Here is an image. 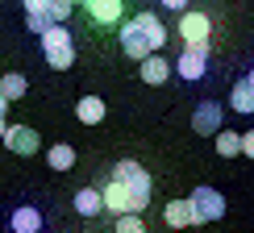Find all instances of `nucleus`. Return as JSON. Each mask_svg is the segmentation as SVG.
Returning a JSON list of instances; mask_svg holds the SVG:
<instances>
[{
    "label": "nucleus",
    "instance_id": "23",
    "mask_svg": "<svg viewBox=\"0 0 254 233\" xmlns=\"http://www.w3.org/2000/svg\"><path fill=\"white\" fill-rule=\"evenodd\" d=\"M238 154H246V158H254V129H246V133H238Z\"/></svg>",
    "mask_w": 254,
    "mask_h": 233
},
{
    "label": "nucleus",
    "instance_id": "9",
    "mask_svg": "<svg viewBox=\"0 0 254 233\" xmlns=\"http://www.w3.org/2000/svg\"><path fill=\"white\" fill-rule=\"evenodd\" d=\"M117 42H121V50H125L129 58H142V55H150V42H146V34L137 29V21H133V17H129V21H125V25L117 29Z\"/></svg>",
    "mask_w": 254,
    "mask_h": 233
},
{
    "label": "nucleus",
    "instance_id": "20",
    "mask_svg": "<svg viewBox=\"0 0 254 233\" xmlns=\"http://www.w3.org/2000/svg\"><path fill=\"white\" fill-rule=\"evenodd\" d=\"M113 229H117V233H142L146 221H142V213H117V217H113Z\"/></svg>",
    "mask_w": 254,
    "mask_h": 233
},
{
    "label": "nucleus",
    "instance_id": "10",
    "mask_svg": "<svg viewBox=\"0 0 254 233\" xmlns=\"http://www.w3.org/2000/svg\"><path fill=\"white\" fill-rule=\"evenodd\" d=\"M137 62H142V79L150 83V88H158V83H167V79L175 75V71H171V58H163L158 50H150V55H142Z\"/></svg>",
    "mask_w": 254,
    "mask_h": 233
},
{
    "label": "nucleus",
    "instance_id": "8",
    "mask_svg": "<svg viewBox=\"0 0 254 233\" xmlns=\"http://www.w3.org/2000/svg\"><path fill=\"white\" fill-rule=\"evenodd\" d=\"M113 179H121V183H129L133 192H146V196L154 192V183H150V175H146V167L133 163V158H121V163L113 167Z\"/></svg>",
    "mask_w": 254,
    "mask_h": 233
},
{
    "label": "nucleus",
    "instance_id": "15",
    "mask_svg": "<svg viewBox=\"0 0 254 233\" xmlns=\"http://www.w3.org/2000/svg\"><path fill=\"white\" fill-rule=\"evenodd\" d=\"M71 204H75V213H79V217H100V213H104V200H100V187H79V192H75V200H71Z\"/></svg>",
    "mask_w": 254,
    "mask_h": 233
},
{
    "label": "nucleus",
    "instance_id": "26",
    "mask_svg": "<svg viewBox=\"0 0 254 233\" xmlns=\"http://www.w3.org/2000/svg\"><path fill=\"white\" fill-rule=\"evenodd\" d=\"M8 113V96H4V92H0V116H4Z\"/></svg>",
    "mask_w": 254,
    "mask_h": 233
},
{
    "label": "nucleus",
    "instance_id": "24",
    "mask_svg": "<svg viewBox=\"0 0 254 233\" xmlns=\"http://www.w3.org/2000/svg\"><path fill=\"white\" fill-rule=\"evenodd\" d=\"M25 25L34 29V34H42V29L50 25V17H46V13H25Z\"/></svg>",
    "mask_w": 254,
    "mask_h": 233
},
{
    "label": "nucleus",
    "instance_id": "7",
    "mask_svg": "<svg viewBox=\"0 0 254 233\" xmlns=\"http://www.w3.org/2000/svg\"><path fill=\"white\" fill-rule=\"evenodd\" d=\"M221 121H225V109H221L217 100H200L196 104V113H192V129L200 137H213L221 129Z\"/></svg>",
    "mask_w": 254,
    "mask_h": 233
},
{
    "label": "nucleus",
    "instance_id": "12",
    "mask_svg": "<svg viewBox=\"0 0 254 233\" xmlns=\"http://www.w3.org/2000/svg\"><path fill=\"white\" fill-rule=\"evenodd\" d=\"M163 221L171 229H196V213H192V200H171V204L163 208Z\"/></svg>",
    "mask_w": 254,
    "mask_h": 233
},
{
    "label": "nucleus",
    "instance_id": "14",
    "mask_svg": "<svg viewBox=\"0 0 254 233\" xmlns=\"http://www.w3.org/2000/svg\"><path fill=\"white\" fill-rule=\"evenodd\" d=\"M8 229H13V233H38V229H42V213H38L34 204L13 208V217H8Z\"/></svg>",
    "mask_w": 254,
    "mask_h": 233
},
{
    "label": "nucleus",
    "instance_id": "3",
    "mask_svg": "<svg viewBox=\"0 0 254 233\" xmlns=\"http://www.w3.org/2000/svg\"><path fill=\"white\" fill-rule=\"evenodd\" d=\"M179 42L184 46H213V17L196 13V8H184L179 13Z\"/></svg>",
    "mask_w": 254,
    "mask_h": 233
},
{
    "label": "nucleus",
    "instance_id": "6",
    "mask_svg": "<svg viewBox=\"0 0 254 233\" xmlns=\"http://www.w3.org/2000/svg\"><path fill=\"white\" fill-rule=\"evenodd\" d=\"M0 142H4L13 154H21V158H29V154L42 150V137H38V129H29V125H4Z\"/></svg>",
    "mask_w": 254,
    "mask_h": 233
},
{
    "label": "nucleus",
    "instance_id": "29",
    "mask_svg": "<svg viewBox=\"0 0 254 233\" xmlns=\"http://www.w3.org/2000/svg\"><path fill=\"white\" fill-rule=\"evenodd\" d=\"M71 4H83V0H71Z\"/></svg>",
    "mask_w": 254,
    "mask_h": 233
},
{
    "label": "nucleus",
    "instance_id": "16",
    "mask_svg": "<svg viewBox=\"0 0 254 233\" xmlns=\"http://www.w3.org/2000/svg\"><path fill=\"white\" fill-rule=\"evenodd\" d=\"M75 116H79L83 125H100V121H104V100H100V96H79Z\"/></svg>",
    "mask_w": 254,
    "mask_h": 233
},
{
    "label": "nucleus",
    "instance_id": "13",
    "mask_svg": "<svg viewBox=\"0 0 254 233\" xmlns=\"http://www.w3.org/2000/svg\"><path fill=\"white\" fill-rule=\"evenodd\" d=\"M133 21H137V29L146 34V42H150V50H163V46H167V25H163V21H158L154 13H137Z\"/></svg>",
    "mask_w": 254,
    "mask_h": 233
},
{
    "label": "nucleus",
    "instance_id": "22",
    "mask_svg": "<svg viewBox=\"0 0 254 233\" xmlns=\"http://www.w3.org/2000/svg\"><path fill=\"white\" fill-rule=\"evenodd\" d=\"M71 8H75L71 0H46V17H50V21H67Z\"/></svg>",
    "mask_w": 254,
    "mask_h": 233
},
{
    "label": "nucleus",
    "instance_id": "2",
    "mask_svg": "<svg viewBox=\"0 0 254 233\" xmlns=\"http://www.w3.org/2000/svg\"><path fill=\"white\" fill-rule=\"evenodd\" d=\"M100 200H104V213H146L150 208V196L146 192H133L129 183H121V179H109V183L100 187Z\"/></svg>",
    "mask_w": 254,
    "mask_h": 233
},
{
    "label": "nucleus",
    "instance_id": "18",
    "mask_svg": "<svg viewBox=\"0 0 254 233\" xmlns=\"http://www.w3.org/2000/svg\"><path fill=\"white\" fill-rule=\"evenodd\" d=\"M46 163L55 167V171H71V167H75V150H71L67 142H59V146L46 150Z\"/></svg>",
    "mask_w": 254,
    "mask_h": 233
},
{
    "label": "nucleus",
    "instance_id": "21",
    "mask_svg": "<svg viewBox=\"0 0 254 233\" xmlns=\"http://www.w3.org/2000/svg\"><path fill=\"white\" fill-rule=\"evenodd\" d=\"M213 137H217V154H221V158H234V154H238V133H229V129H217Z\"/></svg>",
    "mask_w": 254,
    "mask_h": 233
},
{
    "label": "nucleus",
    "instance_id": "5",
    "mask_svg": "<svg viewBox=\"0 0 254 233\" xmlns=\"http://www.w3.org/2000/svg\"><path fill=\"white\" fill-rule=\"evenodd\" d=\"M192 213H196V225H213V221L225 217V196L217 192V187H196L192 196Z\"/></svg>",
    "mask_w": 254,
    "mask_h": 233
},
{
    "label": "nucleus",
    "instance_id": "28",
    "mask_svg": "<svg viewBox=\"0 0 254 233\" xmlns=\"http://www.w3.org/2000/svg\"><path fill=\"white\" fill-rule=\"evenodd\" d=\"M4 125H8V121H4V116H0V133H4Z\"/></svg>",
    "mask_w": 254,
    "mask_h": 233
},
{
    "label": "nucleus",
    "instance_id": "25",
    "mask_svg": "<svg viewBox=\"0 0 254 233\" xmlns=\"http://www.w3.org/2000/svg\"><path fill=\"white\" fill-rule=\"evenodd\" d=\"M158 4H163V8H171V13H184V8H188V0H158Z\"/></svg>",
    "mask_w": 254,
    "mask_h": 233
},
{
    "label": "nucleus",
    "instance_id": "4",
    "mask_svg": "<svg viewBox=\"0 0 254 233\" xmlns=\"http://www.w3.org/2000/svg\"><path fill=\"white\" fill-rule=\"evenodd\" d=\"M208 55H213V46H184L179 58L171 62V71H179V79L196 83V79L208 75Z\"/></svg>",
    "mask_w": 254,
    "mask_h": 233
},
{
    "label": "nucleus",
    "instance_id": "1",
    "mask_svg": "<svg viewBox=\"0 0 254 233\" xmlns=\"http://www.w3.org/2000/svg\"><path fill=\"white\" fill-rule=\"evenodd\" d=\"M38 38H42V55H46L50 71H67L71 62H75V38H71V29L63 25V21H50Z\"/></svg>",
    "mask_w": 254,
    "mask_h": 233
},
{
    "label": "nucleus",
    "instance_id": "11",
    "mask_svg": "<svg viewBox=\"0 0 254 233\" xmlns=\"http://www.w3.org/2000/svg\"><path fill=\"white\" fill-rule=\"evenodd\" d=\"M83 8H88V17L96 25H117L125 13V0H83Z\"/></svg>",
    "mask_w": 254,
    "mask_h": 233
},
{
    "label": "nucleus",
    "instance_id": "19",
    "mask_svg": "<svg viewBox=\"0 0 254 233\" xmlns=\"http://www.w3.org/2000/svg\"><path fill=\"white\" fill-rule=\"evenodd\" d=\"M0 92H4V96H8V104H13V100H21V96L29 92V79L21 75V71H8V75L0 79Z\"/></svg>",
    "mask_w": 254,
    "mask_h": 233
},
{
    "label": "nucleus",
    "instance_id": "27",
    "mask_svg": "<svg viewBox=\"0 0 254 233\" xmlns=\"http://www.w3.org/2000/svg\"><path fill=\"white\" fill-rule=\"evenodd\" d=\"M246 83H250V88H254V67H250V75H246Z\"/></svg>",
    "mask_w": 254,
    "mask_h": 233
},
{
    "label": "nucleus",
    "instance_id": "17",
    "mask_svg": "<svg viewBox=\"0 0 254 233\" xmlns=\"http://www.w3.org/2000/svg\"><path fill=\"white\" fill-rule=\"evenodd\" d=\"M229 109L242 113V116L254 113V88H250L246 79H238V83H234V92H229Z\"/></svg>",
    "mask_w": 254,
    "mask_h": 233
}]
</instances>
